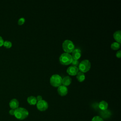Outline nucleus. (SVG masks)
Here are the masks:
<instances>
[{
    "instance_id": "1",
    "label": "nucleus",
    "mask_w": 121,
    "mask_h": 121,
    "mask_svg": "<svg viewBox=\"0 0 121 121\" xmlns=\"http://www.w3.org/2000/svg\"><path fill=\"white\" fill-rule=\"evenodd\" d=\"M29 114L28 111L23 107H18L15 110L14 116L18 120H23L26 119Z\"/></svg>"
},
{
    "instance_id": "2",
    "label": "nucleus",
    "mask_w": 121,
    "mask_h": 121,
    "mask_svg": "<svg viewBox=\"0 0 121 121\" xmlns=\"http://www.w3.org/2000/svg\"><path fill=\"white\" fill-rule=\"evenodd\" d=\"M72 60L71 55L67 52L62 53L59 58L60 62L62 65H69L71 63Z\"/></svg>"
},
{
    "instance_id": "3",
    "label": "nucleus",
    "mask_w": 121,
    "mask_h": 121,
    "mask_svg": "<svg viewBox=\"0 0 121 121\" xmlns=\"http://www.w3.org/2000/svg\"><path fill=\"white\" fill-rule=\"evenodd\" d=\"M62 48L65 52L69 53L74 50L75 45L72 41L70 40H65L62 43Z\"/></svg>"
},
{
    "instance_id": "4",
    "label": "nucleus",
    "mask_w": 121,
    "mask_h": 121,
    "mask_svg": "<svg viewBox=\"0 0 121 121\" xmlns=\"http://www.w3.org/2000/svg\"><path fill=\"white\" fill-rule=\"evenodd\" d=\"M78 70L83 73L88 71L91 68V63L88 60L85 59L79 62L78 66Z\"/></svg>"
},
{
    "instance_id": "5",
    "label": "nucleus",
    "mask_w": 121,
    "mask_h": 121,
    "mask_svg": "<svg viewBox=\"0 0 121 121\" xmlns=\"http://www.w3.org/2000/svg\"><path fill=\"white\" fill-rule=\"evenodd\" d=\"M50 82L52 86L58 87L62 84V78L59 74H53L50 78Z\"/></svg>"
},
{
    "instance_id": "6",
    "label": "nucleus",
    "mask_w": 121,
    "mask_h": 121,
    "mask_svg": "<svg viewBox=\"0 0 121 121\" xmlns=\"http://www.w3.org/2000/svg\"><path fill=\"white\" fill-rule=\"evenodd\" d=\"M36 107L40 111H44L48 107V103L44 100L38 101L36 103Z\"/></svg>"
},
{
    "instance_id": "7",
    "label": "nucleus",
    "mask_w": 121,
    "mask_h": 121,
    "mask_svg": "<svg viewBox=\"0 0 121 121\" xmlns=\"http://www.w3.org/2000/svg\"><path fill=\"white\" fill-rule=\"evenodd\" d=\"M79 71L78 67L70 66L67 69V72L70 75L74 76L77 75L78 72Z\"/></svg>"
},
{
    "instance_id": "8",
    "label": "nucleus",
    "mask_w": 121,
    "mask_h": 121,
    "mask_svg": "<svg viewBox=\"0 0 121 121\" xmlns=\"http://www.w3.org/2000/svg\"><path fill=\"white\" fill-rule=\"evenodd\" d=\"M57 91L60 95L64 96L67 94L68 92V89L66 86L64 85H60L58 86Z\"/></svg>"
},
{
    "instance_id": "9",
    "label": "nucleus",
    "mask_w": 121,
    "mask_h": 121,
    "mask_svg": "<svg viewBox=\"0 0 121 121\" xmlns=\"http://www.w3.org/2000/svg\"><path fill=\"white\" fill-rule=\"evenodd\" d=\"M81 55V51L79 49L75 48L72 52V57L73 59L78 60Z\"/></svg>"
},
{
    "instance_id": "10",
    "label": "nucleus",
    "mask_w": 121,
    "mask_h": 121,
    "mask_svg": "<svg viewBox=\"0 0 121 121\" xmlns=\"http://www.w3.org/2000/svg\"><path fill=\"white\" fill-rule=\"evenodd\" d=\"M9 107L11 108V109L15 110L19 106V102L16 98H13L11 99L9 103Z\"/></svg>"
},
{
    "instance_id": "11",
    "label": "nucleus",
    "mask_w": 121,
    "mask_h": 121,
    "mask_svg": "<svg viewBox=\"0 0 121 121\" xmlns=\"http://www.w3.org/2000/svg\"><path fill=\"white\" fill-rule=\"evenodd\" d=\"M114 39L117 42L121 43V30L116 31L113 34Z\"/></svg>"
},
{
    "instance_id": "12",
    "label": "nucleus",
    "mask_w": 121,
    "mask_h": 121,
    "mask_svg": "<svg viewBox=\"0 0 121 121\" xmlns=\"http://www.w3.org/2000/svg\"><path fill=\"white\" fill-rule=\"evenodd\" d=\"M71 78L69 76H65L62 78V84L65 86H69L71 83Z\"/></svg>"
},
{
    "instance_id": "13",
    "label": "nucleus",
    "mask_w": 121,
    "mask_h": 121,
    "mask_svg": "<svg viewBox=\"0 0 121 121\" xmlns=\"http://www.w3.org/2000/svg\"><path fill=\"white\" fill-rule=\"evenodd\" d=\"M27 101L28 103V104L30 105H35L36 104L37 102L36 97L33 95L28 96L27 98Z\"/></svg>"
},
{
    "instance_id": "14",
    "label": "nucleus",
    "mask_w": 121,
    "mask_h": 121,
    "mask_svg": "<svg viewBox=\"0 0 121 121\" xmlns=\"http://www.w3.org/2000/svg\"><path fill=\"white\" fill-rule=\"evenodd\" d=\"M98 106H99V108L101 110L104 111L107 109L108 106V104L105 101L102 100L99 102Z\"/></svg>"
},
{
    "instance_id": "15",
    "label": "nucleus",
    "mask_w": 121,
    "mask_h": 121,
    "mask_svg": "<svg viewBox=\"0 0 121 121\" xmlns=\"http://www.w3.org/2000/svg\"><path fill=\"white\" fill-rule=\"evenodd\" d=\"M76 77L78 79V80L79 82H82L85 79V75L84 73L81 72V71H78V73L76 75Z\"/></svg>"
},
{
    "instance_id": "16",
    "label": "nucleus",
    "mask_w": 121,
    "mask_h": 121,
    "mask_svg": "<svg viewBox=\"0 0 121 121\" xmlns=\"http://www.w3.org/2000/svg\"><path fill=\"white\" fill-rule=\"evenodd\" d=\"M121 45V43L117 42H114L112 43L111 45V47L112 49L116 50L120 48Z\"/></svg>"
},
{
    "instance_id": "17",
    "label": "nucleus",
    "mask_w": 121,
    "mask_h": 121,
    "mask_svg": "<svg viewBox=\"0 0 121 121\" xmlns=\"http://www.w3.org/2000/svg\"><path fill=\"white\" fill-rule=\"evenodd\" d=\"M3 45L7 48H9L12 46V43L10 41L6 40L4 41Z\"/></svg>"
},
{
    "instance_id": "18",
    "label": "nucleus",
    "mask_w": 121,
    "mask_h": 121,
    "mask_svg": "<svg viewBox=\"0 0 121 121\" xmlns=\"http://www.w3.org/2000/svg\"><path fill=\"white\" fill-rule=\"evenodd\" d=\"M91 121H104V120L100 116H94L92 118Z\"/></svg>"
},
{
    "instance_id": "19",
    "label": "nucleus",
    "mask_w": 121,
    "mask_h": 121,
    "mask_svg": "<svg viewBox=\"0 0 121 121\" xmlns=\"http://www.w3.org/2000/svg\"><path fill=\"white\" fill-rule=\"evenodd\" d=\"M72 64V66H76L77 67L79 65V61L78 60H75V59H73L71 63Z\"/></svg>"
},
{
    "instance_id": "20",
    "label": "nucleus",
    "mask_w": 121,
    "mask_h": 121,
    "mask_svg": "<svg viewBox=\"0 0 121 121\" xmlns=\"http://www.w3.org/2000/svg\"><path fill=\"white\" fill-rule=\"evenodd\" d=\"M25 22V18L24 17H20V18L18 19V21H17V23L18 25H23Z\"/></svg>"
},
{
    "instance_id": "21",
    "label": "nucleus",
    "mask_w": 121,
    "mask_h": 121,
    "mask_svg": "<svg viewBox=\"0 0 121 121\" xmlns=\"http://www.w3.org/2000/svg\"><path fill=\"white\" fill-rule=\"evenodd\" d=\"M116 56L117 58H121V50H119L116 52Z\"/></svg>"
},
{
    "instance_id": "22",
    "label": "nucleus",
    "mask_w": 121,
    "mask_h": 121,
    "mask_svg": "<svg viewBox=\"0 0 121 121\" xmlns=\"http://www.w3.org/2000/svg\"><path fill=\"white\" fill-rule=\"evenodd\" d=\"M4 40L3 39V38L0 35V47L2 46L3 45V43H4Z\"/></svg>"
},
{
    "instance_id": "23",
    "label": "nucleus",
    "mask_w": 121,
    "mask_h": 121,
    "mask_svg": "<svg viewBox=\"0 0 121 121\" xmlns=\"http://www.w3.org/2000/svg\"><path fill=\"white\" fill-rule=\"evenodd\" d=\"M36 100H37V102L43 100V99H42V96L41 95H38L36 97Z\"/></svg>"
},
{
    "instance_id": "24",
    "label": "nucleus",
    "mask_w": 121,
    "mask_h": 121,
    "mask_svg": "<svg viewBox=\"0 0 121 121\" xmlns=\"http://www.w3.org/2000/svg\"><path fill=\"white\" fill-rule=\"evenodd\" d=\"M9 113L11 115H14L15 114V110L13 109H11L9 110Z\"/></svg>"
}]
</instances>
